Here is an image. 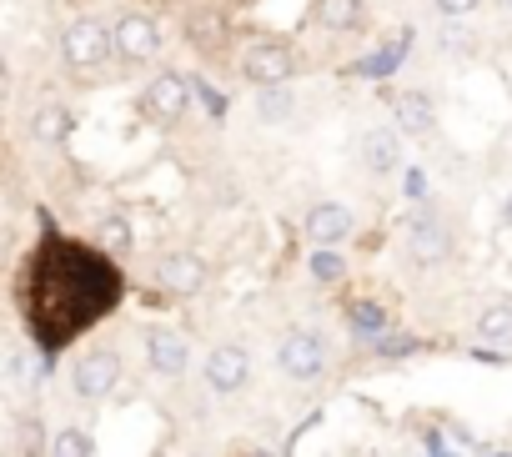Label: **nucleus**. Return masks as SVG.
Returning a JSON list of instances; mask_svg holds the SVG:
<instances>
[{"label":"nucleus","instance_id":"obj_1","mask_svg":"<svg viewBox=\"0 0 512 457\" xmlns=\"http://www.w3.org/2000/svg\"><path fill=\"white\" fill-rule=\"evenodd\" d=\"M111 51H116V31H106L101 21H76L61 36V56L71 71H96L111 61Z\"/></svg>","mask_w":512,"mask_h":457},{"label":"nucleus","instance_id":"obj_2","mask_svg":"<svg viewBox=\"0 0 512 457\" xmlns=\"http://www.w3.org/2000/svg\"><path fill=\"white\" fill-rule=\"evenodd\" d=\"M277 367H282L292 382H312V377H322V367H327V347H322V337H312V332H287L282 347H277Z\"/></svg>","mask_w":512,"mask_h":457},{"label":"nucleus","instance_id":"obj_3","mask_svg":"<svg viewBox=\"0 0 512 457\" xmlns=\"http://www.w3.org/2000/svg\"><path fill=\"white\" fill-rule=\"evenodd\" d=\"M241 71H246V81H256V86H282V81H292L297 56H292L287 41H256V46L246 51Z\"/></svg>","mask_w":512,"mask_h":457},{"label":"nucleus","instance_id":"obj_4","mask_svg":"<svg viewBox=\"0 0 512 457\" xmlns=\"http://www.w3.org/2000/svg\"><path fill=\"white\" fill-rule=\"evenodd\" d=\"M141 106H146V116H156V121H181L186 116V106H191V86H186V76H176V71H161L146 91H141Z\"/></svg>","mask_w":512,"mask_h":457},{"label":"nucleus","instance_id":"obj_5","mask_svg":"<svg viewBox=\"0 0 512 457\" xmlns=\"http://www.w3.org/2000/svg\"><path fill=\"white\" fill-rule=\"evenodd\" d=\"M116 377H121V357H116V352H86V357L71 367V387H76V397H86V402L106 397V392L116 387Z\"/></svg>","mask_w":512,"mask_h":457},{"label":"nucleus","instance_id":"obj_6","mask_svg":"<svg viewBox=\"0 0 512 457\" xmlns=\"http://www.w3.org/2000/svg\"><path fill=\"white\" fill-rule=\"evenodd\" d=\"M201 377H206L211 392H241L246 377H251V357H246V347H216V352L206 357Z\"/></svg>","mask_w":512,"mask_h":457},{"label":"nucleus","instance_id":"obj_7","mask_svg":"<svg viewBox=\"0 0 512 457\" xmlns=\"http://www.w3.org/2000/svg\"><path fill=\"white\" fill-rule=\"evenodd\" d=\"M156 282L166 292H176V297H191V292L206 287V262L196 252H171V257L156 262Z\"/></svg>","mask_w":512,"mask_h":457},{"label":"nucleus","instance_id":"obj_8","mask_svg":"<svg viewBox=\"0 0 512 457\" xmlns=\"http://www.w3.org/2000/svg\"><path fill=\"white\" fill-rule=\"evenodd\" d=\"M116 51H121V61H151V56L161 51L156 21H146V16H121V21H116Z\"/></svg>","mask_w":512,"mask_h":457},{"label":"nucleus","instance_id":"obj_9","mask_svg":"<svg viewBox=\"0 0 512 457\" xmlns=\"http://www.w3.org/2000/svg\"><path fill=\"white\" fill-rule=\"evenodd\" d=\"M357 156H362V166H367L372 176H392V171L402 166V131H392V126L367 131L362 146H357Z\"/></svg>","mask_w":512,"mask_h":457},{"label":"nucleus","instance_id":"obj_10","mask_svg":"<svg viewBox=\"0 0 512 457\" xmlns=\"http://www.w3.org/2000/svg\"><path fill=\"white\" fill-rule=\"evenodd\" d=\"M146 362H151L161 377H181L186 362H191V347H186V337H176L171 327H151V332H146Z\"/></svg>","mask_w":512,"mask_h":457},{"label":"nucleus","instance_id":"obj_11","mask_svg":"<svg viewBox=\"0 0 512 457\" xmlns=\"http://www.w3.org/2000/svg\"><path fill=\"white\" fill-rule=\"evenodd\" d=\"M307 237H312L317 247H337L342 237H352V211H347L342 201L312 206V211H307Z\"/></svg>","mask_w":512,"mask_h":457},{"label":"nucleus","instance_id":"obj_12","mask_svg":"<svg viewBox=\"0 0 512 457\" xmlns=\"http://www.w3.org/2000/svg\"><path fill=\"white\" fill-rule=\"evenodd\" d=\"M447 232L437 221H427V216H417L412 226H407V257L417 262V267H437V262H447Z\"/></svg>","mask_w":512,"mask_h":457},{"label":"nucleus","instance_id":"obj_13","mask_svg":"<svg viewBox=\"0 0 512 457\" xmlns=\"http://www.w3.org/2000/svg\"><path fill=\"white\" fill-rule=\"evenodd\" d=\"M397 126H402V136H432V126H437V111H432V101L422 96V91H402L397 96Z\"/></svg>","mask_w":512,"mask_h":457},{"label":"nucleus","instance_id":"obj_14","mask_svg":"<svg viewBox=\"0 0 512 457\" xmlns=\"http://www.w3.org/2000/svg\"><path fill=\"white\" fill-rule=\"evenodd\" d=\"M477 337L492 352H512V307H487L477 317Z\"/></svg>","mask_w":512,"mask_h":457},{"label":"nucleus","instance_id":"obj_15","mask_svg":"<svg viewBox=\"0 0 512 457\" xmlns=\"http://www.w3.org/2000/svg\"><path fill=\"white\" fill-rule=\"evenodd\" d=\"M256 111H262V121L282 126V121L297 111V96H292V86H287V81H282V86H256Z\"/></svg>","mask_w":512,"mask_h":457},{"label":"nucleus","instance_id":"obj_16","mask_svg":"<svg viewBox=\"0 0 512 457\" xmlns=\"http://www.w3.org/2000/svg\"><path fill=\"white\" fill-rule=\"evenodd\" d=\"M362 21V0H317V26L322 31H352Z\"/></svg>","mask_w":512,"mask_h":457},{"label":"nucleus","instance_id":"obj_17","mask_svg":"<svg viewBox=\"0 0 512 457\" xmlns=\"http://www.w3.org/2000/svg\"><path fill=\"white\" fill-rule=\"evenodd\" d=\"M71 126H76V121H71V111H66V106H41V111L31 116V136H36V141H51V146H56V141H66V136H71Z\"/></svg>","mask_w":512,"mask_h":457},{"label":"nucleus","instance_id":"obj_18","mask_svg":"<svg viewBox=\"0 0 512 457\" xmlns=\"http://www.w3.org/2000/svg\"><path fill=\"white\" fill-rule=\"evenodd\" d=\"M51 457H96V437L81 432V427H66V432H56Z\"/></svg>","mask_w":512,"mask_h":457},{"label":"nucleus","instance_id":"obj_19","mask_svg":"<svg viewBox=\"0 0 512 457\" xmlns=\"http://www.w3.org/2000/svg\"><path fill=\"white\" fill-rule=\"evenodd\" d=\"M96 242H101L106 252H126V247H131V221L106 216V221H101V232H96Z\"/></svg>","mask_w":512,"mask_h":457},{"label":"nucleus","instance_id":"obj_20","mask_svg":"<svg viewBox=\"0 0 512 457\" xmlns=\"http://www.w3.org/2000/svg\"><path fill=\"white\" fill-rule=\"evenodd\" d=\"M312 272H317L322 282H337V277H342V262H337L327 247H317V252H312Z\"/></svg>","mask_w":512,"mask_h":457},{"label":"nucleus","instance_id":"obj_21","mask_svg":"<svg viewBox=\"0 0 512 457\" xmlns=\"http://www.w3.org/2000/svg\"><path fill=\"white\" fill-rule=\"evenodd\" d=\"M477 6H482V0H437V16L442 21H467Z\"/></svg>","mask_w":512,"mask_h":457},{"label":"nucleus","instance_id":"obj_22","mask_svg":"<svg viewBox=\"0 0 512 457\" xmlns=\"http://www.w3.org/2000/svg\"><path fill=\"white\" fill-rule=\"evenodd\" d=\"M352 322H357V332H382V312L377 307H357Z\"/></svg>","mask_w":512,"mask_h":457},{"label":"nucleus","instance_id":"obj_23","mask_svg":"<svg viewBox=\"0 0 512 457\" xmlns=\"http://www.w3.org/2000/svg\"><path fill=\"white\" fill-rule=\"evenodd\" d=\"M472 41H467V31H442V51H452V56H462Z\"/></svg>","mask_w":512,"mask_h":457},{"label":"nucleus","instance_id":"obj_24","mask_svg":"<svg viewBox=\"0 0 512 457\" xmlns=\"http://www.w3.org/2000/svg\"><path fill=\"white\" fill-rule=\"evenodd\" d=\"M502 221H507V226H512V191H507V196H502Z\"/></svg>","mask_w":512,"mask_h":457},{"label":"nucleus","instance_id":"obj_25","mask_svg":"<svg viewBox=\"0 0 512 457\" xmlns=\"http://www.w3.org/2000/svg\"><path fill=\"white\" fill-rule=\"evenodd\" d=\"M502 6H507V16H512V0H502Z\"/></svg>","mask_w":512,"mask_h":457}]
</instances>
